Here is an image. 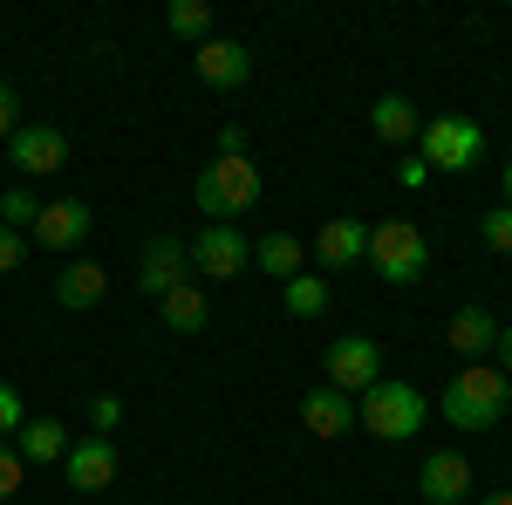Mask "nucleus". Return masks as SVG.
<instances>
[{
    "instance_id": "f257e3e1",
    "label": "nucleus",
    "mask_w": 512,
    "mask_h": 505,
    "mask_svg": "<svg viewBox=\"0 0 512 505\" xmlns=\"http://www.w3.org/2000/svg\"><path fill=\"white\" fill-rule=\"evenodd\" d=\"M437 410H444V424H458V430H492L512 410V376H506V369H492V362H472L465 376L444 383Z\"/></svg>"
},
{
    "instance_id": "f03ea898",
    "label": "nucleus",
    "mask_w": 512,
    "mask_h": 505,
    "mask_svg": "<svg viewBox=\"0 0 512 505\" xmlns=\"http://www.w3.org/2000/svg\"><path fill=\"white\" fill-rule=\"evenodd\" d=\"M192 198H198V212H205L212 226H233L239 212L260 205V171H253L246 157H212V164L198 171Z\"/></svg>"
},
{
    "instance_id": "7ed1b4c3",
    "label": "nucleus",
    "mask_w": 512,
    "mask_h": 505,
    "mask_svg": "<svg viewBox=\"0 0 512 505\" xmlns=\"http://www.w3.org/2000/svg\"><path fill=\"white\" fill-rule=\"evenodd\" d=\"M362 260L383 273L390 287H417V280L431 273V239L417 233L410 219H383V226L369 233V253H362Z\"/></svg>"
},
{
    "instance_id": "20e7f679",
    "label": "nucleus",
    "mask_w": 512,
    "mask_h": 505,
    "mask_svg": "<svg viewBox=\"0 0 512 505\" xmlns=\"http://www.w3.org/2000/svg\"><path fill=\"white\" fill-rule=\"evenodd\" d=\"M424 417H431V403H424V389H410V383H376V389H362V410H355V424H369L383 444L417 437V430H424Z\"/></svg>"
},
{
    "instance_id": "39448f33",
    "label": "nucleus",
    "mask_w": 512,
    "mask_h": 505,
    "mask_svg": "<svg viewBox=\"0 0 512 505\" xmlns=\"http://www.w3.org/2000/svg\"><path fill=\"white\" fill-rule=\"evenodd\" d=\"M417 137H424V164H437V171H472L485 157V130L472 117H437Z\"/></svg>"
},
{
    "instance_id": "423d86ee",
    "label": "nucleus",
    "mask_w": 512,
    "mask_h": 505,
    "mask_svg": "<svg viewBox=\"0 0 512 505\" xmlns=\"http://www.w3.org/2000/svg\"><path fill=\"white\" fill-rule=\"evenodd\" d=\"M376 383H383V349L369 335H335L328 342V389L362 396V389H376Z\"/></svg>"
},
{
    "instance_id": "0eeeda50",
    "label": "nucleus",
    "mask_w": 512,
    "mask_h": 505,
    "mask_svg": "<svg viewBox=\"0 0 512 505\" xmlns=\"http://www.w3.org/2000/svg\"><path fill=\"white\" fill-rule=\"evenodd\" d=\"M7 164H14L21 178H48V171L69 164V137H62L55 123H21V130L7 137Z\"/></svg>"
},
{
    "instance_id": "6e6552de",
    "label": "nucleus",
    "mask_w": 512,
    "mask_h": 505,
    "mask_svg": "<svg viewBox=\"0 0 512 505\" xmlns=\"http://www.w3.org/2000/svg\"><path fill=\"white\" fill-rule=\"evenodd\" d=\"M192 280V246L178 233H158V239H144V267H137V287L151 294V301H164L171 287H185Z\"/></svg>"
},
{
    "instance_id": "1a4fd4ad",
    "label": "nucleus",
    "mask_w": 512,
    "mask_h": 505,
    "mask_svg": "<svg viewBox=\"0 0 512 505\" xmlns=\"http://www.w3.org/2000/svg\"><path fill=\"white\" fill-rule=\"evenodd\" d=\"M246 260H253V246L239 239V226H205L192 239V273H205V280H239Z\"/></svg>"
},
{
    "instance_id": "9d476101",
    "label": "nucleus",
    "mask_w": 512,
    "mask_h": 505,
    "mask_svg": "<svg viewBox=\"0 0 512 505\" xmlns=\"http://www.w3.org/2000/svg\"><path fill=\"white\" fill-rule=\"evenodd\" d=\"M192 69L198 82H212V89H239V82L253 76V48L246 41H198V55H192Z\"/></svg>"
},
{
    "instance_id": "9b49d317",
    "label": "nucleus",
    "mask_w": 512,
    "mask_h": 505,
    "mask_svg": "<svg viewBox=\"0 0 512 505\" xmlns=\"http://www.w3.org/2000/svg\"><path fill=\"white\" fill-rule=\"evenodd\" d=\"M62 471H69L76 492H103V485L117 478V444H110V437H76L69 458H62Z\"/></svg>"
},
{
    "instance_id": "f8f14e48",
    "label": "nucleus",
    "mask_w": 512,
    "mask_h": 505,
    "mask_svg": "<svg viewBox=\"0 0 512 505\" xmlns=\"http://www.w3.org/2000/svg\"><path fill=\"white\" fill-rule=\"evenodd\" d=\"M424 499L431 505H465L472 499V465L458 458V451H437V458H424Z\"/></svg>"
},
{
    "instance_id": "ddd939ff",
    "label": "nucleus",
    "mask_w": 512,
    "mask_h": 505,
    "mask_svg": "<svg viewBox=\"0 0 512 505\" xmlns=\"http://www.w3.org/2000/svg\"><path fill=\"white\" fill-rule=\"evenodd\" d=\"M89 226H96V219H89L82 198H55V205H41V212H35V239L48 246V253H55V246H76Z\"/></svg>"
},
{
    "instance_id": "4468645a",
    "label": "nucleus",
    "mask_w": 512,
    "mask_h": 505,
    "mask_svg": "<svg viewBox=\"0 0 512 505\" xmlns=\"http://www.w3.org/2000/svg\"><path fill=\"white\" fill-rule=\"evenodd\" d=\"M301 424L315 430V437H349L355 430V403L349 396H342V389H308V396H301Z\"/></svg>"
},
{
    "instance_id": "2eb2a0df",
    "label": "nucleus",
    "mask_w": 512,
    "mask_h": 505,
    "mask_svg": "<svg viewBox=\"0 0 512 505\" xmlns=\"http://www.w3.org/2000/svg\"><path fill=\"white\" fill-rule=\"evenodd\" d=\"M315 253H321V267H355L362 253H369V226L362 219H328L315 239Z\"/></svg>"
},
{
    "instance_id": "dca6fc26",
    "label": "nucleus",
    "mask_w": 512,
    "mask_h": 505,
    "mask_svg": "<svg viewBox=\"0 0 512 505\" xmlns=\"http://www.w3.org/2000/svg\"><path fill=\"white\" fill-rule=\"evenodd\" d=\"M103 287H110V267H96V260H76V267L55 273V301L62 308H96Z\"/></svg>"
},
{
    "instance_id": "f3484780",
    "label": "nucleus",
    "mask_w": 512,
    "mask_h": 505,
    "mask_svg": "<svg viewBox=\"0 0 512 505\" xmlns=\"http://www.w3.org/2000/svg\"><path fill=\"white\" fill-rule=\"evenodd\" d=\"M369 130H376L383 144H410L424 123H417V110H410V96H376V110H369Z\"/></svg>"
},
{
    "instance_id": "a211bd4d",
    "label": "nucleus",
    "mask_w": 512,
    "mask_h": 505,
    "mask_svg": "<svg viewBox=\"0 0 512 505\" xmlns=\"http://www.w3.org/2000/svg\"><path fill=\"white\" fill-rule=\"evenodd\" d=\"M492 342H499V321L485 308H458L451 314V349L458 355H492Z\"/></svg>"
},
{
    "instance_id": "6ab92c4d",
    "label": "nucleus",
    "mask_w": 512,
    "mask_h": 505,
    "mask_svg": "<svg viewBox=\"0 0 512 505\" xmlns=\"http://www.w3.org/2000/svg\"><path fill=\"white\" fill-rule=\"evenodd\" d=\"M21 465H55V458H69V430L62 424H21Z\"/></svg>"
},
{
    "instance_id": "aec40b11",
    "label": "nucleus",
    "mask_w": 512,
    "mask_h": 505,
    "mask_svg": "<svg viewBox=\"0 0 512 505\" xmlns=\"http://www.w3.org/2000/svg\"><path fill=\"white\" fill-rule=\"evenodd\" d=\"M164 328H178V335H198L205 328V294H198L192 280L164 294Z\"/></svg>"
},
{
    "instance_id": "412c9836",
    "label": "nucleus",
    "mask_w": 512,
    "mask_h": 505,
    "mask_svg": "<svg viewBox=\"0 0 512 505\" xmlns=\"http://www.w3.org/2000/svg\"><path fill=\"white\" fill-rule=\"evenodd\" d=\"M287 314H294V321L328 314V280H321V273H294V280H287Z\"/></svg>"
},
{
    "instance_id": "4be33fe9",
    "label": "nucleus",
    "mask_w": 512,
    "mask_h": 505,
    "mask_svg": "<svg viewBox=\"0 0 512 505\" xmlns=\"http://www.w3.org/2000/svg\"><path fill=\"white\" fill-rule=\"evenodd\" d=\"M253 260H260L267 273H280V280H294V273H301V239L294 233H267L260 246H253Z\"/></svg>"
},
{
    "instance_id": "5701e85b",
    "label": "nucleus",
    "mask_w": 512,
    "mask_h": 505,
    "mask_svg": "<svg viewBox=\"0 0 512 505\" xmlns=\"http://www.w3.org/2000/svg\"><path fill=\"white\" fill-rule=\"evenodd\" d=\"M164 28H171V35H205V28H212V7H205V0H171V7H164Z\"/></svg>"
},
{
    "instance_id": "b1692460",
    "label": "nucleus",
    "mask_w": 512,
    "mask_h": 505,
    "mask_svg": "<svg viewBox=\"0 0 512 505\" xmlns=\"http://www.w3.org/2000/svg\"><path fill=\"white\" fill-rule=\"evenodd\" d=\"M35 192H21V185H7V192H0V226H7V233H21V226H35Z\"/></svg>"
},
{
    "instance_id": "393cba45",
    "label": "nucleus",
    "mask_w": 512,
    "mask_h": 505,
    "mask_svg": "<svg viewBox=\"0 0 512 505\" xmlns=\"http://www.w3.org/2000/svg\"><path fill=\"white\" fill-rule=\"evenodd\" d=\"M478 239H485L492 253H512V205H499V212H485V219H478Z\"/></svg>"
},
{
    "instance_id": "a878e982",
    "label": "nucleus",
    "mask_w": 512,
    "mask_h": 505,
    "mask_svg": "<svg viewBox=\"0 0 512 505\" xmlns=\"http://www.w3.org/2000/svg\"><path fill=\"white\" fill-rule=\"evenodd\" d=\"M21 424H28V410H21V389L0 383V437H21Z\"/></svg>"
},
{
    "instance_id": "bb28decb",
    "label": "nucleus",
    "mask_w": 512,
    "mask_h": 505,
    "mask_svg": "<svg viewBox=\"0 0 512 505\" xmlns=\"http://www.w3.org/2000/svg\"><path fill=\"white\" fill-rule=\"evenodd\" d=\"M21 471H28V465H21V451H14V444L0 437V505H7L14 492H21Z\"/></svg>"
},
{
    "instance_id": "cd10ccee",
    "label": "nucleus",
    "mask_w": 512,
    "mask_h": 505,
    "mask_svg": "<svg viewBox=\"0 0 512 505\" xmlns=\"http://www.w3.org/2000/svg\"><path fill=\"white\" fill-rule=\"evenodd\" d=\"M89 424H96V437H110V430L123 424V403L117 396H96V403H89Z\"/></svg>"
},
{
    "instance_id": "c85d7f7f",
    "label": "nucleus",
    "mask_w": 512,
    "mask_h": 505,
    "mask_svg": "<svg viewBox=\"0 0 512 505\" xmlns=\"http://www.w3.org/2000/svg\"><path fill=\"white\" fill-rule=\"evenodd\" d=\"M21 253H28V239H21V233H7V226H0V273H14V267H21Z\"/></svg>"
},
{
    "instance_id": "c756f323",
    "label": "nucleus",
    "mask_w": 512,
    "mask_h": 505,
    "mask_svg": "<svg viewBox=\"0 0 512 505\" xmlns=\"http://www.w3.org/2000/svg\"><path fill=\"white\" fill-rule=\"evenodd\" d=\"M219 157H246V130H239V123L219 130Z\"/></svg>"
},
{
    "instance_id": "7c9ffc66",
    "label": "nucleus",
    "mask_w": 512,
    "mask_h": 505,
    "mask_svg": "<svg viewBox=\"0 0 512 505\" xmlns=\"http://www.w3.org/2000/svg\"><path fill=\"white\" fill-rule=\"evenodd\" d=\"M14 130H21V123H14V89L0 82V137H14Z\"/></svg>"
},
{
    "instance_id": "2f4dec72",
    "label": "nucleus",
    "mask_w": 512,
    "mask_h": 505,
    "mask_svg": "<svg viewBox=\"0 0 512 505\" xmlns=\"http://www.w3.org/2000/svg\"><path fill=\"white\" fill-rule=\"evenodd\" d=\"M492 349H499V369L512 376V328H499V342H492Z\"/></svg>"
},
{
    "instance_id": "473e14b6",
    "label": "nucleus",
    "mask_w": 512,
    "mask_h": 505,
    "mask_svg": "<svg viewBox=\"0 0 512 505\" xmlns=\"http://www.w3.org/2000/svg\"><path fill=\"white\" fill-rule=\"evenodd\" d=\"M478 505H512V492H492V499H478Z\"/></svg>"
},
{
    "instance_id": "72a5a7b5",
    "label": "nucleus",
    "mask_w": 512,
    "mask_h": 505,
    "mask_svg": "<svg viewBox=\"0 0 512 505\" xmlns=\"http://www.w3.org/2000/svg\"><path fill=\"white\" fill-rule=\"evenodd\" d=\"M506 205H512V164H506Z\"/></svg>"
}]
</instances>
